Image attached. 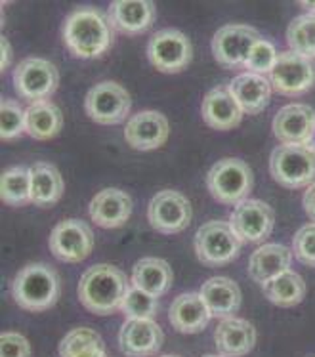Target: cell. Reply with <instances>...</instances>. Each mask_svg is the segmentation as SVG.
<instances>
[{
    "label": "cell",
    "mask_w": 315,
    "mask_h": 357,
    "mask_svg": "<svg viewBox=\"0 0 315 357\" xmlns=\"http://www.w3.org/2000/svg\"><path fill=\"white\" fill-rule=\"evenodd\" d=\"M128 279L111 264H98L84 271L79 283V298L89 312L95 315H109L121 310L128 292Z\"/></svg>",
    "instance_id": "obj_1"
},
{
    "label": "cell",
    "mask_w": 315,
    "mask_h": 357,
    "mask_svg": "<svg viewBox=\"0 0 315 357\" xmlns=\"http://www.w3.org/2000/svg\"><path fill=\"white\" fill-rule=\"evenodd\" d=\"M63 38L75 58L94 59L111 48L113 33L111 23L100 10L82 8L67 17Z\"/></svg>",
    "instance_id": "obj_2"
},
{
    "label": "cell",
    "mask_w": 315,
    "mask_h": 357,
    "mask_svg": "<svg viewBox=\"0 0 315 357\" xmlns=\"http://www.w3.org/2000/svg\"><path fill=\"white\" fill-rule=\"evenodd\" d=\"M61 291L58 271L43 262L27 264L12 281V298L27 312H46L56 306Z\"/></svg>",
    "instance_id": "obj_3"
},
{
    "label": "cell",
    "mask_w": 315,
    "mask_h": 357,
    "mask_svg": "<svg viewBox=\"0 0 315 357\" xmlns=\"http://www.w3.org/2000/svg\"><path fill=\"white\" fill-rule=\"evenodd\" d=\"M254 185V174L250 167L241 159H222L206 174V188L214 201L222 204L243 203L249 197Z\"/></svg>",
    "instance_id": "obj_4"
},
{
    "label": "cell",
    "mask_w": 315,
    "mask_h": 357,
    "mask_svg": "<svg viewBox=\"0 0 315 357\" xmlns=\"http://www.w3.org/2000/svg\"><path fill=\"white\" fill-rule=\"evenodd\" d=\"M241 245L243 241L235 235L229 222H222V220L203 224L193 241L199 262L208 268H220L233 262L241 252Z\"/></svg>",
    "instance_id": "obj_5"
},
{
    "label": "cell",
    "mask_w": 315,
    "mask_h": 357,
    "mask_svg": "<svg viewBox=\"0 0 315 357\" xmlns=\"http://www.w3.org/2000/svg\"><path fill=\"white\" fill-rule=\"evenodd\" d=\"M271 178L286 190L312 185L315 178V153L302 146H279L271 151Z\"/></svg>",
    "instance_id": "obj_6"
},
{
    "label": "cell",
    "mask_w": 315,
    "mask_h": 357,
    "mask_svg": "<svg viewBox=\"0 0 315 357\" xmlns=\"http://www.w3.org/2000/svg\"><path fill=\"white\" fill-rule=\"evenodd\" d=\"M59 84L58 67L43 58H27L14 69V88L29 103L46 102Z\"/></svg>",
    "instance_id": "obj_7"
},
{
    "label": "cell",
    "mask_w": 315,
    "mask_h": 357,
    "mask_svg": "<svg viewBox=\"0 0 315 357\" xmlns=\"http://www.w3.org/2000/svg\"><path fill=\"white\" fill-rule=\"evenodd\" d=\"M132 107L130 94L118 82L105 80L89 90L84 98V109L94 123L121 124Z\"/></svg>",
    "instance_id": "obj_8"
},
{
    "label": "cell",
    "mask_w": 315,
    "mask_h": 357,
    "mask_svg": "<svg viewBox=\"0 0 315 357\" xmlns=\"http://www.w3.org/2000/svg\"><path fill=\"white\" fill-rule=\"evenodd\" d=\"M147 58L161 73H180L191 63L193 46L182 31L161 29L147 43Z\"/></svg>",
    "instance_id": "obj_9"
},
{
    "label": "cell",
    "mask_w": 315,
    "mask_h": 357,
    "mask_svg": "<svg viewBox=\"0 0 315 357\" xmlns=\"http://www.w3.org/2000/svg\"><path fill=\"white\" fill-rule=\"evenodd\" d=\"M271 88L283 96H300L315 84V61L296 52H281L270 73Z\"/></svg>",
    "instance_id": "obj_10"
},
{
    "label": "cell",
    "mask_w": 315,
    "mask_h": 357,
    "mask_svg": "<svg viewBox=\"0 0 315 357\" xmlns=\"http://www.w3.org/2000/svg\"><path fill=\"white\" fill-rule=\"evenodd\" d=\"M50 250L59 262L77 264L89 258L94 248L92 227L77 218L61 220L50 234Z\"/></svg>",
    "instance_id": "obj_11"
},
{
    "label": "cell",
    "mask_w": 315,
    "mask_h": 357,
    "mask_svg": "<svg viewBox=\"0 0 315 357\" xmlns=\"http://www.w3.org/2000/svg\"><path fill=\"white\" fill-rule=\"evenodd\" d=\"M260 38H262L260 33L250 25H241V23L224 25L213 37L214 59L226 69L245 66L252 46Z\"/></svg>",
    "instance_id": "obj_12"
},
{
    "label": "cell",
    "mask_w": 315,
    "mask_h": 357,
    "mask_svg": "<svg viewBox=\"0 0 315 357\" xmlns=\"http://www.w3.org/2000/svg\"><path fill=\"white\" fill-rule=\"evenodd\" d=\"M191 216L193 211H191L190 199L172 190L159 191L149 201V208H147V220L151 227L167 235L183 231L190 226Z\"/></svg>",
    "instance_id": "obj_13"
},
{
    "label": "cell",
    "mask_w": 315,
    "mask_h": 357,
    "mask_svg": "<svg viewBox=\"0 0 315 357\" xmlns=\"http://www.w3.org/2000/svg\"><path fill=\"white\" fill-rule=\"evenodd\" d=\"M229 226L243 243H260L268 239L273 231L275 212L264 201L245 199L235 206Z\"/></svg>",
    "instance_id": "obj_14"
},
{
    "label": "cell",
    "mask_w": 315,
    "mask_h": 357,
    "mask_svg": "<svg viewBox=\"0 0 315 357\" xmlns=\"http://www.w3.org/2000/svg\"><path fill=\"white\" fill-rule=\"evenodd\" d=\"M315 130V111L304 103H291L275 113L273 134L283 146L306 147Z\"/></svg>",
    "instance_id": "obj_15"
},
{
    "label": "cell",
    "mask_w": 315,
    "mask_h": 357,
    "mask_svg": "<svg viewBox=\"0 0 315 357\" xmlns=\"http://www.w3.org/2000/svg\"><path fill=\"white\" fill-rule=\"evenodd\" d=\"M170 124L159 111H139L125 126V139L138 151H153L169 139Z\"/></svg>",
    "instance_id": "obj_16"
},
{
    "label": "cell",
    "mask_w": 315,
    "mask_h": 357,
    "mask_svg": "<svg viewBox=\"0 0 315 357\" xmlns=\"http://www.w3.org/2000/svg\"><path fill=\"white\" fill-rule=\"evenodd\" d=\"M162 342V328L153 319H126L118 333V348L128 357L155 356Z\"/></svg>",
    "instance_id": "obj_17"
},
{
    "label": "cell",
    "mask_w": 315,
    "mask_h": 357,
    "mask_svg": "<svg viewBox=\"0 0 315 357\" xmlns=\"http://www.w3.org/2000/svg\"><path fill=\"white\" fill-rule=\"evenodd\" d=\"M89 214L95 226L115 229V227L125 226L126 220L130 218L132 199L126 191L117 190V188L103 190L90 201Z\"/></svg>",
    "instance_id": "obj_18"
},
{
    "label": "cell",
    "mask_w": 315,
    "mask_h": 357,
    "mask_svg": "<svg viewBox=\"0 0 315 357\" xmlns=\"http://www.w3.org/2000/svg\"><path fill=\"white\" fill-rule=\"evenodd\" d=\"M107 20L123 35H139L153 25L155 4L149 0H115L111 2Z\"/></svg>",
    "instance_id": "obj_19"
},
{
    "label": "cell",
    "mask_w": 315,
    "mask_h": 357,
    "mask_svg": "<svg viewBox=\"0 0 315 357\" xmlns=\"http://www.w3.org/2000/svg\"><path fill=\"white\" fill-rule=\"evenodd\" d=\"M205 123L214 130H231L243 121V109L227 86H216L208 90L201 105Z\"/></svg>",
    "instance_id": "obj_20"
},
{
    "label": "cell",
    "mask_w": 315,
    "mask_h": 357,
    "mask_svg": "<svg viewBox=\"0 0 315 357\" xmlns=\"http://www.w3.org/2000/svg\"><path fill=\"white\" fill-rule=\"evenodd\" d=\"M291 262H293L291 248L279 245V243H268L254 250L250 256L249 275L252 281L264 287L271 279L279 278L285 271L291 270Z\"/></svg>",
    "instance_id": "obj_21"
},
{
    "label": "cell",
    "mask_w": 315,
    "mask_h": 357,
    "mask_svg": "<svg viewBox=\"0 0 315 357\" xmlns=\"http://www.w3.org/2000/svg\"><path fill=\"white\" fill-rule=\"evenodd\" d=\"M229 92L239 103L243 113L247 115H258L268 107L271 100V82L264 75L241 73L229 82Z\"/></svg>",
    "instance_id": "obj_22"
},
{
    "label": "cell",
    "mask_w": 315,
    "mask_h": 357,
    "mask_svg": "<svg viewBox=\"0 0 315 357\" xmlns=\"http://www.w3.org/2000/svg\"><path fill=\"white\" fill-rule=\"evenodd\" d=\"M214 342L220 356L243 357L256 344V328L250 321L237 319V317L222 319L214 333Z\"/></svg>",
    "instance_id": "obj_23"
},
{
    "label": "cell",
    "mask_w": 315,
    "mask_h": 357,
    "mask_svg": "<svg viewBox=\"0 0 315 357\" xmlns=\"http://www.w3.org/2000/svg\"><path fill=\"white\" fill-rule=\"evenodd\" d=\"M210 317L213 315L208 312L205 300L197 292H187L178 296L169 310L170 325L183 335H195L205 331Z\"/></svg>",
    "instance_id": "obj_24"
},
{
    "label": "cell",
    "mask_w": 315,
    "mask_h": 357,
    "mask_svg": "<svg viewBox=\"0 0 315 357\" xmlns=\"http://www.w3.org/2000/svg\"><path fill=\"white\" fill-rule=\"evenodd\" d=\"M205 300L208 312L214 317L229 319L241 307V289L239 284L227 278H213L205 281L199 292Z\"/></svg>",
    "instance_id": "obj_25"
},
{
    "label": "cell",
    "mask_w": 315,
    "mask_h": 357,
    "mask_svg": "<svg viewBox=\"0 0 315 357\" xmlns=\"http://www.w3.org/2000/svg\"><path fill=\"white\" fill-rule=\"evenodd\" d=\"M63 178L50 162H37L31 167V203L37 206H54L63 195Z\"/></svg>",
    "instance_id": "obj_26"
},
{
    "label": "cell",
    "mask_w": 315,
    "mask_h": 357,
    "mask_svg": "<svg viewBox=\"0 0 315 357\" xmlns=\"http://www.w3.org/2000/svg\"><path fill=\"white\" fill-rule=\"evenodd\" d=\"M132 283L134 287L159 298L162 294H167L172 287V270L167 260L147 256V258L138 260L134 266Z\"/></svg>",
    "instance_id": "obj_27"
},
{
    "label": "cell",
    "mask_w": 315,
    "mask_h": 357,
    "mask_svg": "<svg viewBox=\"0 0 315 357\" xmlns=\"http://www.w3.org/2000/svg\"><path fill=\"white\" fill-rule=\"evenodd\" d=\"M25 124L27 134L35 139L56 138L63 128V115L56 103L37 102L31 103L25 109Z\"/></svg>",
    "instance_id": "obj_28"
},
{
    "label": "cell",
    "mask_w": 315,
    "mask_h": 357,
    "mask_svg": "<svg viewBox=\"0 0 315 357\" xmlns=\"http://www.w3.org/2000/svg\"><path fill=\"white\" fill-rule=\"evenodd\" d=\"M262 289H264L266 298L279 307L296 306L306 296V281L291 270L279 278L271 279Z\"/></svg>",
    "instance_id": "obj_29"
},
{
    "label": "cell",
    "mask_w": 315,
    "mask_h": 357,
    "mask_svg": "<svg viewBox=\"0 0 315 357\" xmlns=\"http://www.w3.org/2000/svg\"><path fill=\"white\" fill-rule=\"evenodd\" d=\"M59 356L61 357H107L105 344L102 336L95 331L86 327L75 328L67 333L66 338L59 342Z\"/></svg>",
    "instance_id": "obj_30"
},
{
    "label": "cell",
    "mask_w": 315,
    "mask_h": 357,
    "mask_svg": "<svg viewBox=\"0 0 315 357\" xmlns=\"http://www.w3.org/2000/svg\"><path fill=\"white\" fill-rule=\"evenodd\" d=\"M0 197L10 206H22L31 201V168H8L0 180Z\"/></svg>",
    "instance_id": "obj_31"
},
{
    "label": "cell",
    "mask_w": 315,
    "mask_h": 357,
    "mask_svg": "<svg viewBox=\"0 0 315 357\" xmlns=\"http://www.w3.org/2000/svg\"><path fill=\"white\" fill-rule=\"evenodd\" d=\"M286 44L296 54L315 59V14L294 17L286 29Z\"/></svg>",
    "instance_id": "obj_32"
},
{
    "label": "cell",
    "mask_w": 315,
    "mask_h": 357,
    "mask_svg": "<svg viewBox=\"0 0 315 357\" xmlns=\"http://www.w3.org/2000/svg\"><path fill=\"white\" fill-rule=\"evenodd\" d=\"M157 310H159L157 298L153 294L138 289V287H130L123 304H121V312L128 319H153Z\"/></svg>",
    "instance_id": "obj_33"
},
{
    "label": "cell",
    "mask_w": 315,
    "mask_h": 357,
    "mask_svg": "<svg viewBox=\"0 0 315 357\" xmlns=\"http://www.w3.org/2000/svg\"><path fill=\"white\" fill-rule=\"evenodd\" d=\"M23 132H27L25 109L14 100L4 98L0 102V136L2 139H14L20 138Z\"/></svg>",
    "instance_id": "obj_34"
},
{
    "label": "cell",
    "mask_w": 315,
    "mask_h": 357,
    "mask_svg": "<svg viewBox=\"0 0 315 357\" xmlns=\"http://www.w3.org/2000/svg\"><path fill=\"white\" fill-rule=\"evenodd\" d=\"M279 58V52L275 50V46L266 40V38H260L252 50H250L249 58H247V63L245 67L249 69V73H256V75H266L271 73V69L275 67Z\"/></svg>",
    "instance_id": "obj_35"
},
{
    "label": "cell",
    "mask_w": 315,
    "mask_h": 357,
    "mask_svg": "<svg viewBox=\"0 0 315 357\" xmlns=\"http://www.w3.org/2000/svg\"><path fill=\"white\" fill-rule=\"evenodd\" d=\"M294 256L309 268H315V222L302 226L293 239Z\"/></svg>",
    "instance_id": "obj_36"
},
{
    "label": "cell",
    "mask_w": 315,
    "mask_h": 357,
    "mask_svg": "<svg viewBox=\"0 0 315 357\" xmlns=\"http://www.w3.org/2000/svg\"><path fill=\"white\" fill-rule=\"evenodd\" d=\"M0 357H31V344L17 333H2Z\"/></svg>",
    "instance_id": "obj_37"
},
{
    "label": "cell",
    "mask_w": 315,
    "mask_h": 357,
    "mask_svg": "<svg viewBox=\"0 0 315 357\" xmlns=\"http://www.w3.org/2000/svg\"><path fill=\"white\" fill-rule=\"evenodd\" d=\"M302 203H304V211L308 214L309 218L315 220V183L306 188V193L302 197Z\"/></svg>",
    "instance_id": "obj_38"
},
{
    "label": "cell",
    "mask_w": 315,
    "mask_h": 357,
    "mask_svg": "<svg viewBox=\"0 0 315 357\" xmlns=\"http://www.w3.org/2000/svg\"><path fill=\"white\" fill-rule=\"evenodd\" d=\"M0 43H2V54H4V59H2V67H0V69H2V71H6L8 67H10V56H12V54H10V44H8V38L6 37H2L0 38Z\"/></svg>",
    "instance_id": "obj_39"
},
{
    "label": "cell",
    "mask_w": 315,
    "mask_h": 357,
    "mask_svg": "<svg viewBox=\"0 0 315 357\" xmlns=\"http://www.w3.org/2000/svg\"><path fill=\"white\" fill-rule=\"evenodd\" d=\"M298 4H300L308 14H315V2H298Z\"/></svg>",
    "instance_id": "obj_40"
},
{
    "label": "cell",
    "mask_w": 315,
    "mask_h": 357,
    "mask_svg": "<svg viewBox=\"0 0 315 357\" xmlns=\"http://www.w3.org/2000/svg\"><path fill=\"white\" fill-rule=\"evenodd\" d=\"M306 147H308L309 151H314L315 153V130H314V136H312V139H309V144Z\"/></svg>",
    "instance_id": "obj_41"
},
{
    "label": "cell",
    "mask_w": 315,
    "mask_h": 357,
    "mask_svg": "<svg viewBox=\"0 0 315 357\" xmlns=\"http://www.w3.org/2000/svg\"><path fill=\"white\" fill-rule=\"evenodd\" d=\"M205 357H224V356H205Z\"/></svg>",
    "instance_id": "obj_42"
},
{
    "label": "cell",
    "mask_w": 315,
    "mask_h": 357,
    "mask_svg": "<svg viewBox=\"0 0 315 357\" xmlns=\"http://www.w3.org/2000/svg\"><path fill=\"white\" fill-rule=\"evenodd\" d=\"M162 357H178V356H162Z\"/></svg>",
    "instance_id": "obj_43"
}]
</instances>
